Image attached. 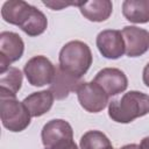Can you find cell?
Segmentation results:
<instances>
[{"instance_id": "obj_1", "label": "cell", "mask_w": 149, "mask_h": 149, "mask_svg": "<svg viewBox=\"0 0 149 149\" xmlns=\"http://www.w3.org/2000/svg\"><path fill=\"white\" fill-rule=\"evenodd\" d=\"M148 113L149 95L140 91H129L108 102V116L119 123H129Z\"/></svg>"}, {"instance_id": "obj_2", "label": "cell", "mask_w": 149, "mask_h": 149, "mask_svg": "<svg viewBox=\"0 0 149 149\" xmlns=\"http://www.w3.org/2000/svg\"><path fill=\"white\" fill-rule=\"evenodd\" d=\"M59 66L68 73L81 78L92 65L93 56L90 47L81 41H70L59 51Z\"/></svg>"}, {"instance_id": "obj_3", "label": "cell", "mask_w": 149, "mask_h": 149, "mask_svg": "<svg viewBox=\"0 0 149 149\" xmlns=\"http://www.w3.org/2000/svg\"><path fill=\"white\" fill-rule=\"evenodd\" d=\"M0 116L5 128L19 133L30 125V113L16 97H0Z\"/></svg>"}, {"instance_id": "obj_4", "label": "cell", "mask_w": 149, "mask_h": 149, "mask_svg": "<svg viewBox=\"0 0 149 149\" xmlns=\"http://www.w3.org/2000/svg\"><path fill=\"white\" fill-rule=\"evenodd\" d=\"M41 139L44 149H57L73 141V130L68 121L54 119L43 126Z\"/></svg>"}, {"instance_id": "obj_5", "label": "cell", "mask_w": 149, "mask_h": 149, "mask_svg": "<svg viewBox=\"0 0 149 149\" xmlns=\"http://www.w3.org/2000/svg\"><path fill=\"white\" fill-rule=\"evenodd\" d=\"M23 72L31 86L42 87L47 84H51L56 73V66L45 56L37 55L26 63Z\"/></svg>"}, {"instance_id": "obj_6", "label": "cell", "mask_w": 149, "mask_h": 149, "mask_svg": "<svg viewBox=\"0 0 149 149\" xmlns=\"http://www.w3.org/2000/svg\"><path fill=\"white\" fill-rule=\"evenodd\" d=\"M76 93L80 106L90 113H99L108 104L109 95L93 80L83 81L77 88Z\"/></svg>"}, {"instance_id": "obj_7", "label": "cell", "mask_w": 149, "mask_h": 149, "mask_svg": "<svg viewBox=\"0 0 149 149\" xmlns=\"http://www.w3.org/2000/svg\"><path fill=\"white\" fill-rule=\"evenodd\" d=\"M24 51V43L21 36L13 31L0 34V73L6 72L10 64L19 61Z\"/></svg>"}, {"instance_id": "obj_8", "label": "cell", "mask_w": 149, "mask_h": 149, "mask_svg": "<svg viewBox=\"0 0 149 149\" xmlns=\"http://www.w3.org/2000/svg\"><path fill=\"white\" fill-rule=\"evenodd\" d=\"M99 52L107 59H118L125 52V41L120 30L105 29L100 31L95 40Z\"/></svg>"}, {"instance_id": "obj_9", "label": "cell", "mask_w": 149, "mask_h": 149, "mask_svg": "<svg viewBox=\"0 0 149 149\" xmlns=\"http://www.w3.org/2000/svg\"><path fill=\"white\" fill-rule=\"evenodd\" d=\"M126 55L128 57H139L149 50V31L136 26H126L121 30Z\"/></svg>"}, {"instance_id": "obj_10", "label": "cell", "mask_w": 149, "mask_h": 149, "mask_svg": "<svg viewBox=\"0 0 149 149\" xmlns=\"http://www.w3.org/2000/svg\"><path fill=\"white\" fill-rule=\"evenodd\" d=\"M93 81L100 85L109 97L126 91L128 86L127 76L123 71L116 68H105L100 70L95 74Z\"/></svg>"}, {"instance_id": "obj_11", "label": "cell", "mask_w": 149, "mask_h": 149, "mask_svg": "<svg viewBox=\"0 0 149 149\" xmlns=\"http://www.w3.org/2000/svg\"><path fill=\"white\" fill-rule=\"evenodd\" d=\"M81 83L83 81L80 80V78L65 72L59 65H57L55 77L50 84L49 90L52 92L54 97L57 100H63L68 98L71 92H76Z\"/></svg>"}, {"instance_id": "obj_12", "label": "cell", "mask_w": 149, "mask_h": 149, "mask_svg": "<svg viewBox=\"0 0 149 149\" xmlns=\"http://www.w3.org/2000/svg\"><path fill=\"white\" fill-rule=\"evenodd\" d=\"M31 8L33 6L26 1L9 0L6 1L1 7V16L7 23L17 26L20 28L29 16Z\"/></svg>"}, {"instance_id": "obj_13", "label": "cell", "mask_w": 149, "mask_h": 149, "mask_svg": "<svg viewBox=\"0 0 149 149\" xmlns=\"http://www.w3.org/2000/svg\"><path fill=\"white\" fill-rule=\"evenodd\" d=\"M79 10L81 15L88 21L104 22L111 16L113 12V5L109 0L81 1L79 5Z\"/></svg>"}, {"instance_id": "obj_14", "label": "cell", "mask_w": 149, "mask_h": 149, "mask_svg": "<svg viewBox=\"0 0 149 149\" xmlns=\"http://www.w3.org/2000/svg\"><path fill=\"white\" fill-rule=\"evenodd\" d=\"M55 97L50 90H43L40 92H34L26 97L22 102L29 111L33 118H38L50 111L52 107Z\"/></svg>"}, {"instance_id": "obj_15", "label": "cell", "mask_w": 149, "mask_h": 149, "mask_svg": "<svg viewBox=\"0 0 149 149\" xmlns=\"http://www.w3.org/2000/svg\"><path fill=\"white\" fill-rule=\"evenodd\" d=\"M122 14L129 22H149V0H125L122 2Z\"/></svg>"}, {"instance_id": "obj_16", "label": "cell", "mask_w": 149, "mask_h": 149, "mask_svg": "<svg viewBox=\"0 0 149 149\" xmlns=\"http://www.w3.org/2000/svg\"><path fill=\"white\" fill-rule=\"evenodd\" d=\"M0 74V97H16L23 79L20 69L10 66L6 72Z\"/></svg>"}, {"instance_id": "obj_17", "label": "cell", "mask_w": 149, "mask_h": 149, "mask_svg": "<svg viewBox=\"0 0 149 149\" xmlns=\"http://www.w3.org/2000/svg\"><path fill=\"white\" fill-rule=\"evenodd\" d=\"M47 27H48L47 16L40 9H37L35 6H33L29 16L27 17V20L23 22V24L20 28L28 36L35 37V36L43 34L45 31Z\"/></svg>"}, {"instance_id": "obj_18", "label": "cell", "mask_w": 149, "mask_h": 149, "mask_svg": "<svg viewBox=\"0 0 149 149\" xmlns=\"http://www.w3.org/2000/svg\"><path fill=\"white\" fill-rule=\"evenodd\" d=\"M80 149H111L112 143L109 139L100 130H88L81 137L79 142Z\"/></svg>"}, {"instance_id": "obj_19", "label": "cell", "mask_w": 149, "mask_h": 149, "mask_svg": "<svg viewBox=\"0 0 149 149\" xmlns=\"http://www.w3.org/2000/svg\"><path fill=\"white\" fill-rule=\"evenodd\" d=\"M81 1H72V2H66V1H42V3L49 8H51L52 10H61L64 7L68 6H77L79 7Z\"/></svg>"}, {"instance_id": "obj_20", "label": "cell", "mask_w": 149, "mask_h": 149, "mask_svg": "<svg viewBox=\"0 0 149 149\" xmlns=\"http://www.w3.org/2000/svg\"><path fill=\"white\" fill-rule=\"evenodd\" d=\"M142 79H143V83L147 87H149V63L144 66L143 69V73H142Z\"/></svg>"}, {"instance_id": "obj_21", "label": "cell", "mask_w": 149, "mask_h": 149, "mask_svg": "<svg viewBox=\"0 0 149 149\" xmlns=\"http://www.w3.org/2000/svg\"><path fill=\"white\" fill-rule=\"evenodd\" d=\"M140 148L141 149H149V136L142 139V141L140 143Z\"/></svg>"}, {"instance_id": "obj_22", "label": "cell", "mask_w": 149, "mask_h": 149, "mask_svg": "<svg viewBox=\"0 0 149 149\" xmlns=\"http://www.w3.org/2000/svg\"><path fill=\"white\" fill-rule=\"evenodd\" d=\"M57 149H78V147L74 143V141H72V142H70V143H68V144H65L61 148H57Z\"/></svg>"}, {"instance_id": "obj_23", "label": "cell", "mask_w": 149, "mask_h": 149, "mask_svg": "<svg viewBox=\"0 0 149 149\" xmlns=\"http://www.w3.org/2000/svg\"><path fill=\"white\" fill-rule=\"evenodd\" d=\"M120 149H141L139 144H135V143H130V144H126L123 147H121Z\"/></svg>"}, {"instance_id": "obj_24", "label": "cell", "mask_w": 149, "mask_h": 149, "mask_svg": "<svg viewBox=\"0 0 149 149\" xmlns=\"http://www.w3.org/2000/svg\"><path fill=\"white\" fill-rule=\"evenodd\" d=\"M111 149H114V148H111Z\"/></svg>"}]
</instances>
